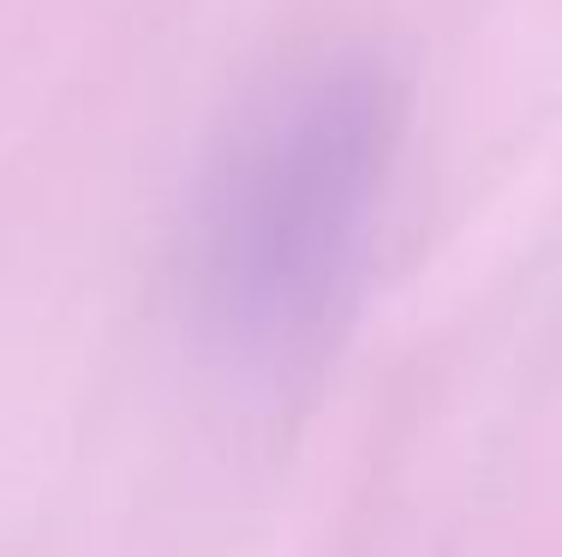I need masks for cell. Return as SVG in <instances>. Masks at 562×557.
<instances>
[{"mask_svg":"<svg viewBox=\"0 0 562 557\" xmlns=\"http://www.w3.org/2000/svg\"><path fill=\"white\" fill-rule=\"evenodd\" d=\"M390 109L371 85L317 90L251 156L227 210V276L263 318H293L324 300L347 234L383 168Z\"/></svg>","mask_w":562,"mask_h":557,"instance_id":"obj_1","label":"cell"}]
</instances>
